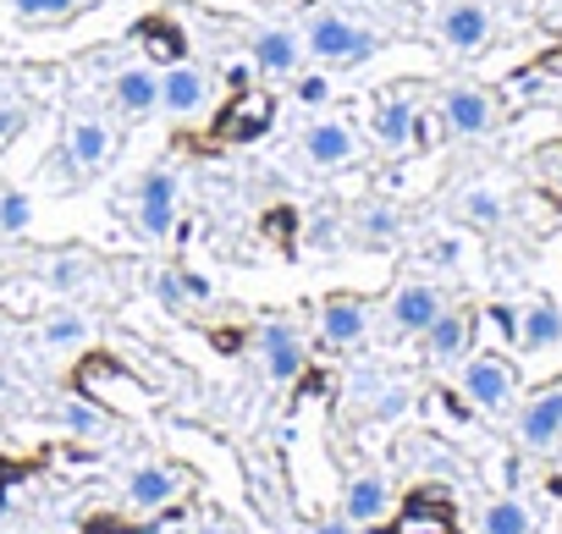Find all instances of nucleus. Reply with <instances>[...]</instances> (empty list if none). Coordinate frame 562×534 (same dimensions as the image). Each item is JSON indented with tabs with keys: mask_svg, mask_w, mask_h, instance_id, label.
I'll list each match as a JSON object with an SVG mask.
<instances>
[{
	"mask_svg": "<svg viewBox=\"0 0 562 534\" xmlns=\"http://www.w3.org/2000/svg\"><path fill=\"white\" fill-rule=\"evenodd\" d=\"M304 50L321 67H364V61L381 56V34L370 23H359L353 12H342V7H321L304 23Z\"/></svg>",
	"mask_w": 562,
	"mask_h": 534,
	"instance_id": "f257e3e1",
	"label": "nucleus"
},
{
	"mask_svg": "<svg viewBox=\"0 0 562 534\" xmlns=\"http://www.w3.org/2000/svg\"><path fill=\"white\" fill-rule=\"evenodd\" d=\"M458 386H463V402L491 413V419L518 408V364L502 353H469L458 364Z\"/></svg>",
	"mask_w": 562,
	"mask_h": 534,
	"instance_id": "f03ea898",
	"label": "nucleus"
},
{
	"mask_svg": "<svg viewBox=\"0 0 562 534\" xmlns=\"http://www.w3.org/2000/svg\"><path fill=\"white\" fill-rule=\"evenodd\" d=\"M177 198H182V182L171 166H149L133 188V226L149 237V242H166L177 231Z\"/></svg>",
	"mask_w": 562,
	"mask_h": 534,
	"instance_id": "7ed1b4c3",
	"label": "nucleus"
},
{
	"mask_svg": "<svg viewBox=\"0 0 562 534\" xmlns=\"http://www.w3.org/2000/svg\"><path fill=\"white\" fill-rule=\"evenodd\" d=\"M436 111H441L452 138H491L502 127V100L491 89H480V83H447Z\"/></svg>",
	"mask_w": 562,
	"mask_h": 534,
	"instance_id": "20e7f679",
	"label": "nucleus"
},
{
	"mask_svg": "<svg viewBox=\"0 0 562 534\" xmlns=\"http://www.w3.org/2000/svg\"><path fill=\"white\" fill-rule=\"evenodd\" d=\"M436 39L452 56H480L496 39V12L485 7V0H447V7L436 12Z\"/></svg>",
	"mask_w": 562,
	"mask_h": 534,
	"instance_id": "39448f33",
	"label": "nucleus"
},
{
	"mask_svg": "<svg viewBox=\"0 0 562 534\" xmlns=\"http://www.w3.org/2000/svg\"><path fill=\"white\" fill-rule=\"evenodd\" d=\"M518 446L529 452V457H551V452H562V380L557 386H546V391H535L524 408H518Z\"/></svg>",
	"mask_w": 562,
	"mask_h": 534,
	"instance_id": "423d86ee",
	"label": "nucleus"
},
{
	"mask_svg": "<svg viewBox=\"0 0 562 534\" xmlns=\"http://www.w3.org/2000/svg\"><path fill=\"white\" fill-rule=\"evenodd\" d=\"M254 348H259V370H265L270 380H299V375H304L310 342H304V331H299L293 320H265L259 337H254Z\"/></svg>",
	"mask_w": 562,
	"mask_h": 534,
	"instance_id": "0eeeda50",
	"label": "nucleus"
},
{
	"mask_svg": "<svg viewBox=\"0 0 562 534\" xmlns=\"http://www.w3.org/2000/svg\"><path fill=\"white\" fill-rule=\"evenodd\" d=\"M210 72L204 67H193V61H171L166 72H160V116H171V122H193V116H204L210 111Z\"/></svg>",
	"mask_w": 562,
	"mask_h": 534,
	"instance_id": "6e6552de",
	"label": "nucleus"
},
{
	"mask_svg": "<svg viewBox=\"0 0 562 534\" xmlns=\"http://www.w3.org/2000/svg\"><path fill=\"white\" fill-rule=\"evenodd\" d=\"M61 155H67V166H72L78 177H94V171H105L111 155H116V127H111L105 116H72V122H67V138H61Z\"/></svg>",
	"mask_w": 562,
	"mask_h": 534,
	"instance_id": "1a4fd4ad",
	"label": "nucleus"
},
{
	"mask_svg": "<svg viewBox=\"0 0 562 534\" xmlns=\"http://www.w3.org/2000/svg\"><path fill=\"white\" fill-rule=\"evenodd\" d=\"M370 133H375V144L386 155L414 149V138H419V105H414V94H403V89L381 94L375 100V116H370Z\"/></svg>",
	"mask_w": 562,
	"mask_h": 534,
	"instance_id": "9d476101",
	"label": "nucleus"
},
{
	"mask_svg": "<svg viewBox=\"0 0 562 534\" xmlns=\"http://www.w3.org/2000/svg\"><path fill=\"white\" fill-rule=\"evenodd\" d=\"M248 56H254V72L259 78H299V67H304V34L270 23V29L254 34V50Z\"/></svg>",
	"mask_w": 562,
	"mask_h": 534,
	"instance_id": "9b49d317",
	"label": "nucleus"
},
{
	"mask_svg": "<svg viewBox=\"0 0 562 534\" xmlns=\"http://www.w3.org/2000/svg\"><path fill=\"white\" fill-rule=\"evenodd\" d=\"M304 160L321 166V171H337V166L359 160V133L348 122H337V116H315L304 127Z\"/></svg>",
	"mask_w": 562,
	"mask_h": 534,
	"instance_id": "f8f14e48",
	"label": "nucleus"
},
{
	"mask_svg": "<svg viewBox=\"0 0 562 534\" xmlns=\"http://www.w3.org/2000/svg\"><path fill=\"white\" fill-rule=\"evenodd\" d=\"M469 348H474V315H469V309H441V315L425 326V353H430L436 370L463 364Z\"/></svg>",
	"mask_w": 562,
	"mask_h": 534,
	"instance_id": "ddd939ff",
	"label": "nucleus"
},
{
	"mask_svg": "<svg viewBox=\"0 0 562 534\" xmlns=\"http://www.w3.org/2000/svg\"><path fill=\"white\" fill-rule=\"evenodd\" d=\"M182 490H188V474H182L177 463H138V468L127 474V501H133L138 512L171 507Z\"/></svg>",
	"mask_w": 562,
	"mask_h": 534,
	"instance_id": "4468645a",
	"label": "nucleus"
},
{
	"mask_svg": "<svg viewBox=\"0 0 562 534\" xmlns=\"http://www.w3.org/2000/svg\"><path fill=\"white\" fill-rule=\"evenodd\" d=\"M441 309H447V298H441V287H430V282H403V287L392 293V304H386L392 331H408V337H425V326H430Z\"/></svg>",
	"mask_w": 562,
	"mask_h": 534,
	"instance_id": "2eb2a0df",
	"label": "nucleus"
},
{
	"mask_svg": "<svg viewBox=\"0 0 562 534\" xmlns=\"http://www.w3.org/2000/svg\"><path fill=\"white\" fill-rule=\"evenodd\" d=\"M111 100H116V111H122L127 122L155 116V111H160V72H155V67H122V72L111 78Z\"/></svg>",
	"mask_w": 562,
	"mask_h": 534,
	"instance_id": "dca6fc26",
	"label": "nucleus"
},
{
	"mask_svg": "<svg viewBox=\"0 0 562 534\" xmlns=\"http://www.w3.org/2000/svg\"><path fill=\"white\" fill-rule=\"evenodd\" d=\"M386 507H392V485L381 479V474H353L348 479V490H342V518L353 523V529H364V523H381L386 518Z\"/></svg>",
	"mask_w": 562,
	"mask_h": 534,
	"instance_id": "f3484780",
	"label": "nucleus"
},
{
	"mask_svg": "<svg viewBox=\"0 0 562 534\" xmlns=\"http://www.w3.org/2000/svg\"><path fill=\"white\" fill-rule=\"evenodd\" d=\"M562 342V304L557 298H529L518 309V348L524 353H546Z\"/></svg>",
	"mask_w": 562,
	"mask_h": 534,
	"instance_id": "a211bd4d",
	"label": "nucleus"
},
{
	"mask_svg": "<svg viewBox=\"0 0 562 534\" xmlns=\"http://www.w3.org/2000/svg\"><path fill=\"white\" fill-rule=\"evenodd\" d=\"M364 331H370V309H364L359 298H326V309H321V337H326V348H359Z\"/></svg>",
	"mask_w": 562,
	"mask_h": 534,
	"instance_id": "6ab92c4d",
	"label": "nucleus"
},
{
	"mask_svg": "<svg viewBox=\"0 0 562 534\" xmlns=\"http://www.w3.org/2000/svg\"><path fill=\"white\" fill-rule=\"evenodd\" d=\"M458 215H463L469 226H480V231H496V226L507 220V198H502L496 188H485V182H469V188L458 193Z\"/></svg>",
	"mask_w": 562,
	"mask_h": 534,
	"instance_id": "aec40b11",
	"label": "nucleus"
},
{
	"mask_svg": "<svg viewBox=\"0 0 562 534\" xmlns=\"http://www.w3.org/2000/svg\"><path fill=\"white\" fill-rule=\"evenodd\" d=\"M480 534H535V512L518 496H496L480 507Z\"/></svg>",
	"mask_w": 562,
	"mask_h": 534,
	"instance_id": "412c9836",
	"label": "nucleus"
},
{
	"mask_svg": "<svg viewBox=\"0 0 562 534\" xmlns=\"http://www.w3.org/2000/svg\"><path fill=\"white\" fill-rule=\"evenodd\" d=\"M89 315H78V309H50L45 320H40V337H45V348H78V342H89Z\"/></svg>",
	"mask_w": 562,
	"mask_h": 534,
	"instance_id": "4be33fe9",
	"label": "nucleus"
},
{
	"mask_svg": "<svg viewBox=\"0 0 562 534\" xmlns=\"http://www.w3.org/2000/svg\"><path fill=\"white\" fill-rule=\"evenodd\" d=\"M359 237L375 242V248H381V242H397V237H403V215H397L392 204H364V209H359Z\"/></svg>",
	"mask_w": 562,
	"mask_h": 534,
	"instance_id": "5701e85b",
	"label": "nucleus"
},
{
	"mask_svg": "<svg viewBox=\"0 0 562 534\" xmlns=\"http://www.w3.org/2000/svg\"><path fill=\"white\" fill-rule=\"evenodd\" d=\"M7 7L23 23H67V18L83 12V0H7Z\"/></svg>",
	"mask_w": 562,
	"mask_h": 534,
	"instance_id": "b1692460",
	"label": "nucleus"
},
{
	"mask_svg": "<svg viewBox=\"0 0 562 534\" xmlns=\"http://www.w3.org/2000/svg\"><path fill=\"white\" fill-rule=\"evenodd\" d=\"M34 226V198L23 188H7L0 193V237H23Z\"/></svg>",
	"mask_w": 562,
	"mask_h": 534,
	"instance_id": "393cba45",
	"label": "nucleus"
},
{
	"mask_svg": "<svg viewBox=\"0 0 562 534\" xmlns=\"http://www.w3.org/2000/svg\"><path fill=\"white\" fill-rule=\"evenodd\" d=\"M45 282H50L56 293H72V287H83V282H89V259H78V253H61V259H50Z\"/></svg>",
	"mask_w": 562,
	"mask_h": 534,
	"instance_id": "a878e982",
	"label": "nucleus"
},
{
	"mask_svg": "<svg viewBox=\"0 0 562 534\" xmlns=\"http://www.w3.org/2000/svg\"><path fill=\"white\" fill-rule=\"evenodd\" d=\"M293 100L310 105V111L331 105V78H326V72H299V78H293Z\"/></svg>",
	"mask_w": 562,
	"mask_h": 534,
	"instance_id": "bb28decb",
	"label": "nucleus"
},
{
	"mask_svg": "<svg viewBox=\"0 0 562 534\" xmlns=\"http://www.w3.org/2000/svg\"><path fill=\"white\" fill-rule=\"evenodd\" d=\"M29 127V111L18 105V100H0V155H7L12 144H18V133Z\"/></svg>",
	"mask_w": 562,
	"mask_h": 534,
	"instance_id": "cd10ccee",
	"label": "nucleus"
},
{
	"mask_svg": "<svg viewBox=\"0 0 562 534\" xmlns=\"http://www.w3.org/2000/svg\"><path fill=\"white\" fill-rule=\"evenodd\" d=\"M61 424H67V430H78V435H89V430H100V424H105V413H100L94 402H67V408H61Z\"/></svg>",
	"mask_w": 562,
	"mask_h": 534,
	"instance_id": "c85d7f7f",
	"label": "nucleus"
},
{
	"mask_svg": "<svg viewBox=\"0 0 562 534\" xmlns=\"http://www.w3.org/2000/svg\"><path fill=\"white\" fill-rule=\"evenodd\" d=\"M155 298H160L166 309L188 304V293H182V271H160V276H155Z\"/></svg>",
	"mask_w": 562,
	"mask_h": 534,
	"instance_id": "c756f323",
	"label": "nucleus"
},
{
	"mask_svg": "<svg viewBox=\"0 0 562 534\" xmlns=\"http://www.w3.org/2000/svg\"><path fill=\"white\" fill-rule=\"evenodd\" d=\"M182 293H188V304H204V298H210L215 287H210V282H204L199 271H182Z\"/></svg>",
	"mask_w": 562,
	"mask_h": 534,
	"instance_id": "7c9ffc66",
	"label": "nucleus"
},
{
	"mask_svg": "<svg viewBox=\"0 0 562 534\" xmlns=\"http://www.w3.org/2000/svg\"><path fill=\"white\" fill-rule=\"evenodd\" d=\"M430 259L452 271V264H458V237H436V242H430Z\"/></svg>",
	"mask_w": 562,
	"mask_h": 534,
	"instance_id": "2f4dec72",
	"label": "nucleus"
},
{
	"mask_svg": "<svg viewBox=\"0 0 562 534\" xmlns=\"http://www.w3.org/2000/svg\"><path fill=\"white\" fill-rule=\"evenodd\" d=\"M310 534H353V523H348V518H326V523H315Z\"/></svg>",
	"mask_w": 562,
	"mask_h": 534,
	"instance_id": "473e14b6",
	"label": "nucleus"
},
{
	"mask_svg": "<svg viewBox=\"0 0 562 534\" xmlns=\"http://www.w3.org/2000/svg\"><path fill=\"white\" fill-rule=\"evenodd\" d=\"M193 534H237V529H226V523H199Z\"/></svg>",
	"mask_w": 562,
	"mask_h": 534,
	"instance_id": "72a5a7b5",
	"label": "nucleus"
},
{
	"mask_svg": "<svg viewBox=\"0 0 562 534\" xmlns=\"http://www.w3.org/2000/svg\"><path fill=\"white\" fill-rule=\"evenodd\" d=\"M7 391H12V380H7V375H0V402H7Z\"/></svg>",
	"mask_w": 562,
	"mask_h": 534,
	"instance_id": "f704fd0d",
	"label": "nucleus"
},
{
	"mask_svg": "<svg viewBox=\"0 0 562 534\" xmlns=\"http://www.w3.org/2000/svg\"><path fill=\"white\" fill-rule=\"evenodd\" d=\"M348 7H370V0H348Z\"/></svg>",
	"mask_w": 562,
	"mask_h": 534,
	"instance_id": "c9c22d12",
	"label": "nucleus"
}]
</instances>
